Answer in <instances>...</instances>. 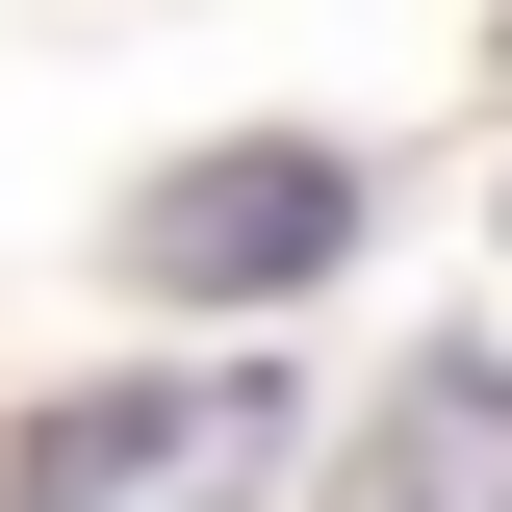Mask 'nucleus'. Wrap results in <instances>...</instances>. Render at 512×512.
<instances>
[{
	"instance_id": "1",
	"label": "nucleus",
	"mask_w": 512,
	"mask_h": 512,
	"mask_svg": "<svg viewBox=\"0 0 512 512\" xmlns=\"http://www.w3.org/2000/svg\"><path fill=\"white\" fill-rule=\"evenodd\" d=\"M282 487V384H103V410H52V436L0 461V512H256Z\"/></svg>"
},
{
	"instance_id": "2",
	"label": "nucleus",
	"mask_w": 512,
	"mask_h": 512,
	"mask_svg": "<svg viewBox=\"0 0 512 512\" xmlns=\"http://www.w3.org/2000/svg\"><path fill=\"white\" fill-rule=\"evenodd\" d=\"M333 231H359V180H333V154H180V180L128 205V256H154V282H308Z\"/></svg>"
},
{
	"instance_id": "3",
	"label": "nucleus",
	"mask_w": 512,
	"mask_h": 512,
	"mask_svg": "<svg viewBox=\"0 0 512 512\" xmlns=\"http://www.w3.org/2000/svg\"><path fill=\"white\" fill-rule=\"evenodd\" d=\"M384 512H512V384H410L384 410Z\"/></svg>"
}]
</instances>
